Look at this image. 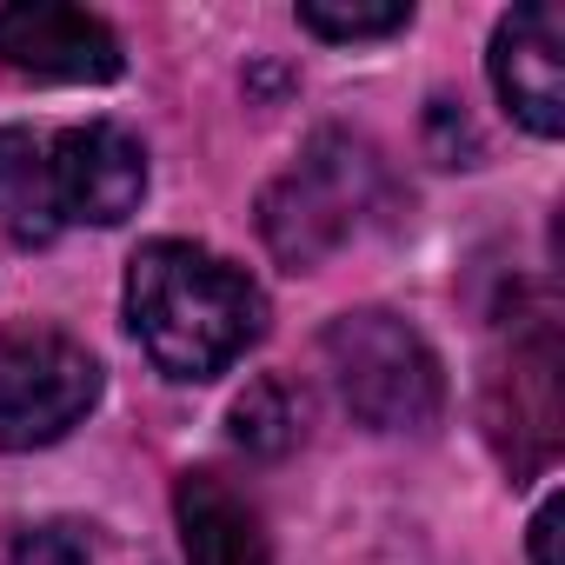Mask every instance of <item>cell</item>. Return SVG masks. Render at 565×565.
<instances>
[{
    "label": "cell",
    "instance_id": "5bb4252c",
    "mask_svg": "<svg viewBox=\"0 0 565 565\" xmlns=\"http://www.w3.org/2000/svg\"><path fill=\"white\" fill-rule=\"evenodd\" d=\"M558 499H545L539 512H532V565H558Z\"/></svg>",
    "mask_w": 565,
    "mask_h": 565
},
{
    "label": "cell",
    "instance_id": "4fadbf2b",
    "mask_svg": "<svg viewBox=\"0 0 565 565\" xmlns=\"http://www.w3.org/2000/svg\"><path fill=\"white\" fill-rule=\"evenodd\" d=\"M87 525H74V519H54V525H34V532H21V545H14V565H87Z\"/></svg>",
    "mask_w": 565,
    "mask_h": 565
},
{
    "label": "cell",
    "instance_id": "7c38bea8",
    "mask_svg": "<svg viewBox=\"0 0 565 565\" xmlns=\"http://www.w3.org/2000/svg\"><path fill=\"white\" fill-rule=\"evenodd\" d=\"M413 21L406 0H386V8H347V0H300V28L320 41H386Z\"/></svg>",
    "mask_w": 565,
    "mask_h": 565
},
{
    "label": "cell",
    "instance_id": "ba28073f",
    "mask_svg": "<svg viewBox=\"0 0 565 565\" xmlns=\"http://www.w3.org/2000/svg\"><path fill=\"white\" fill-rule=\"evenodd\" d=\"M486 74H492V94L505 100V114L525 134H539V140L565 134V14L552 0L512 8L492 28Z\"/></svg>",
    "mask_w": 565,
    "mask_h": 565
},
{
    "label": "cell",
    "instance_id": "3957f363",
    "mask_svg": "<svg viewBox=\"0 0 565 565\" xmlns=\"http://www.w3.org/2000/svg\"><path fill=\"white\" fill-rule=\"evenodd\" d=\"M347 413L373 433H426L446 413V373L433 347L386 307L340 313L320 340Z\"/></svg>",
    "mask_w": 565,
    "mask_h": 565
},
{
    "label": "cell",
    "instance_id": "8992f818",
    "mask_svg": "<svg viewBox=\"0 0 565 565\" xmlns=\"http://www.w3.org/2000/svg\"><path fill=\"white\" fill-rule=\"evenodd\" d=\"M47 160H54L61 226L67 220H81V226H120L147 200V147L120 120H87V127L54 134Z\"/></svg>",
    "mask_w": 565,
    "mask_h": 565
},
{
    "label": "cell",
    "instance_id": "9c48e42d",
    "mask_svg": "<svg viewBox=\"0 0 565 565\" xmlns=\"http://www.w3.org/2000/svg\"><path fill=\"white\" fill-rule=\"evenodd\" d=\"M173 519H180V545L193 565H273L259 512L220 472H186L173 486Z\"/></svg>",
    "mask_w": 565,
    "mask_h": 565
},
{
    "label": "cell",
    "instance_id": "5b68a950",
    "mask_svg": "<svg viewBox=\"0 0 565 565\" xmlns=\"http://www.w3.org/2000/svg\"><path fill=\"white\" fill-rule=\"evenodd\" d=\"M486 433L512 466V486L552 466L558 452V340L545 320L519 327L505 360L486 380Z\"/></svg>",
    "mask_w": 565,
    "mask_h": 565
},
{
    "label": "cell",
    "instance_id": "277c9868",
    "mask_svg": "<svg viewBox=\"0 0 565 565\" xmlns=\"http://www.w3.org/2000/svg\"><path fill=\"white\" fill-rule=\"evenodd\" d=\"M100 399V360L54 333L21 327L0 340V452H34L74 433Z\"/></svg>",
    "mask_w": 565,
    "mask_h": 565
},
{
    "label": "cell",
    "instance_id": "52a82bcc",
    "mask_svg": "<svg viewBox=\"0 0 565 565\" xmlns=\"http://www.w3.org/2000/svg\"><path fill=\"white\" fill-rule=\"evenodd\" d=\"M0 67H14L28 81L100 87V81H120L127 54L100 14L61 8V0H21V8H0Z\"/></svg>",
    "mask_w": 565,
    "mask_h": 565
},
{
    "label": "cell",
    "instance_id": "6da1fadb",
    "mask_svg": "<svg viewBox=\"0 0 565 565\" xmlns=\"http://www.w3.org/2000/svg\"><path fill=\"white\" fill-rule=\"evenodd\" d=\"M127 327L167 380L226 373L266 327L259 287L193 239H147L127 266Z\"/></svg>",
    "mask_w": 565,
    "mask_h": 565
},
{
    "label": "cell",
    "instance_id": "8fae6325",
    "mask_svg": "<svg viewBox=\"0 0 565 565\" xmlns=\"http://www.w3.org/2000/svg\"><path fill=\"white\" fill-rule=\"evenodd\" d=\"M233 439L246 452H287L300 439V399L279 386V380H253L239 399H233Z\"/></svg>",
    "mask_w": 565,
    "mask_h": 565
},
{
    "label": "cell",
    "instance_id": "30bf717a",
    "mask_svg": "<svg viewBox=\"0 0 565 565\" xmlns=\"http://www.w3.org/2000/svg\"><path fill=\"white\" fill-rule=\"evenodd\" d=\"M0 233L14 246H47L61 233L54 160H47V140L28 127H0Z\"/></svg>",
    "mask_w": 565,
    "mask_h": 565
},
{
    "label": "cell",
    "instance_id": "7a4b0ae2",
    "mask_svg": "<svg viewBox=\"0 0 565 565\" xmlns=\"http://www.w3.org/2000/svg\"><path fill=\"white\" fill-rule=\"evenodd\" d=\"M373 200H380V153L347 127H327L259 193V233L279 266L307 273L360 233Z\"/></svg>",
    "mask_w": 565,
    "mask_h": 565
}]
</instances>
